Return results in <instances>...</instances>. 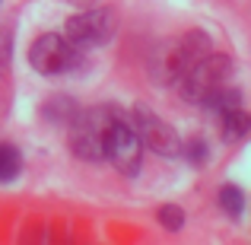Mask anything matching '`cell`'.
Returning a JSON list of instances; mask_svg holds the SVG:
<instances>
[{
  "label": "cell",
  "instance_id": "cell-3",
  "mask_svg": "<svg viewBox=\"0 0 251 245\" xmlns=\"http://www.w3.org/2000/svg\"><path fill=\"white\" fill-rule=\"evenodd\" d=\"M105 160H111L121 175H137L143 163V143L137 137L134 124L124 115H118L111 121V128L105 131Z\"/></svg>",
  "mask_w": 251,
  "mask_h": 245
},
{
  "label": "cell",
  "instance_id": "cell-2",
  "mask_svg": "<svg viewBox=\"0 0 251 245\" xmlns=\"http://www.w3.org/2000/svg\"><path fill=\"white\" fill-rule=\"evenodd\" d=\"M229 77H232V61L223 57V54L207 51L201 61H194L178 77V86H181V92L191 102H207L216 89H223V86L229 83Z\"/></svg>",
  "mask_w": 251,
  "mask_h": 245
},
{
  "label": "cell",
  "instance_id": "cell-1",
  "mask_svg": "<svg viewBox=\"0 0 251 245\" xmlns=\"http://www.w3.org/2000/svg\"><path fill=\"white\" fill-rule=\"evenodd\" d=\"M121 115L115 105H99V109H86L70 121V150L86 163L105 160V131L111 121Z\"/></svg>",
  "mask_w": 251,
  "mask_h": 245
},
{
  "label": "cell",
  "instance_id": "cell-9",
  "mask_svg": "<svg viewBox=\"0 0 251 245\" xmlns=\"http://www.w3.org/2000/svg\"><path fill=\"white\" fill-rule=\"evenodd\" d=\"M23 172V156L16 153V147L0 143V182H13Z\"/></svg>",
  "mask_w": 251,
  "mask_h": 245
},
{
  "label": "cell",
  "instance_id": "cell-6",
  "mask_svg": "<svg viewBox=\"0 0 251 245\" xmlns=\"http://www.w3.org/2000/svg\"><path fill=\"white\" fill-rule=\"evenodd\" d=\"M67 38L76 45V48H92V45H105L115 32V13L111 10H86V13H76V16L67 19L64 26Z\"/></svg>",
  "mask_w": 251,
  "mask_h": 245
},
{
  "label": "cell",
  "instance_id": "cell-8",
  "mask_svg": "<svg viewBox=\"0 0 251 245\" xmlns=\"http://www.w3.org/2000/svg\"><path fill=\"white\" fill-rule=\"evenodd\" d=\"M248 128H251V118L239 109V105H235V109H229V111H220V131H223V137L239 140V137L248 134Z\"/></svg>",
  "mask_w": 251,
  "mask_h": 245
},
{
  "label": "cell",
  "instance_id": "cell-7",
  "mask_svg": "<svg viewBox=\"0 0 251 245\" xmlns=\"http://www.w3.org/2000/svg\"><path fill=\"white\" fill-rule=\"evenodd\" d=\"M207 51H210V38H207V35H201V32H191V35H184L178 45H172V54H169V74L178 80V77H181L194 61H201Z\"/></svg>",
  "mask_w": 251,
  "mask_h": 245
},
{
  "label": "cell",
  "instance_id": "cell-10",
  "mask_svg": "<svg viewBox=\"0 0 251 245\" xmlns=\"http://www.w3.org/2000/svg\"><path fill=\"white\" fill-rule=\"evenodd\" d=\"M220 207L226 210L229 217H242V210H245V194H242L235 185H223L220 188Z\"/></svg>",
  "mask_w": 251,
  "mask_h": 245
},
{
  "label": "cell",
  "instance_id": "cell-5",
  "mask_svg": "<svg viewBox=\"0 0 251 245\" xmlns=\"http://www.w3.org/2000/svg\"><path fill=\"white\" fill-rule=\"evenodd\" d=\"M134 131L137 137H140V143L147 150H153V153L159 156H178L181 153V140H178V134L172 131V124H166L159 115H156L153 109H147V105H137L134 109Z\"/></svg>",
  "mask_w": 251,
  "mask_h": 245
},
{
  "label": "cell",
  "instance_id": "cell-11",
  "mask_svg": "<svg viewBox=\"0 0 251 245\" xmlns=\"http://www.w3.org/2000/svg\"><path fill=\"white\" fill-rule=\"evenodd\" d=\"M159 223H162L166 229H181V226H184L181 207H175V204H166V207H159Z\"/></svg>",
  "mask_w": 251,
  "mask_h": 245
},
{
  "label": "cell",
  "instance_id": "cell-4",
  "mask_svg": "<svg viewBox=\"0 0 251 245\" xmlns=\"http://www.w3.org/2000/svg\"><path fill=\"white\" fill-rule=\"evenodd\" d=\"M29 64L45 77L64 74L76 64V45L67 35H57V32H45L32 42L29 48Z\"/></svg>",
  "mask_w": 251,
  "mask_h": 245
}]
</instances>
